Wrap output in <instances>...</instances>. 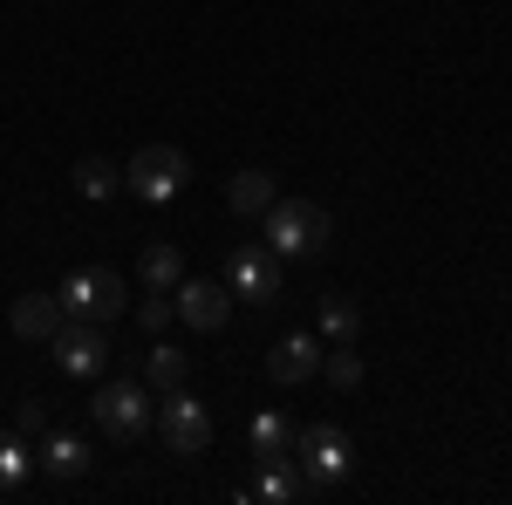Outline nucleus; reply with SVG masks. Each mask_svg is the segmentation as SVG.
Segmentation results:
<instances>
[{
    "label": "nucleus",
    "instance_id": "nucleus-20",
    "mask_svg": "<svg viewBox=\"0 0 512 505\" xmlns=\"http://www.w3.org/2000/svg\"><path fill=\"white\" fill-rule=\"evenodd\" d=\"M144 383H158V389H178L185 383V349H171V342H151V349H144Z\"/></svg>",
    "mask_w": 512,
    "mask_h": 505
},
{
    "label": "nucleus",
    "instance_id": "nucleus-9",
    "mask_svg": "<svg viewBox=\"0 0 512 505\" xmlns=\"http://www.w3.org/2000/svg\"><path fill=\"white\" fill-rule=\"evenodd\" d=\"M171 308H178L185 328L219 335V328H226V314H233V287H226V280H178V287H171Z\"/></svg>",
    "mask_w": 512,
    "mask_h": 505
},
{
    "label": "nucleus",
    "instance_id": "nucleus-19",
    "mask_svg": "<svg viewBox=\"0 0 512 505\" xmlns=\"http://www.w3.org/2000/svg\"><path fill=\"white\" fill-rule=\"evenodd\" d=\"M28 471H35V451H28V437L0 430V492H21V485H28Z\"/></svg>",
    "mask_w": 512,
    "mask_h": 505
},
{
    "label": "nucleus",
    "instance_id": "nucleus-6",
    "mask_svg": "<svg viewBox=\"0 0 512 505\" xmlns=\"http://www.w3.org/2000/svg\"><path fill=\"white\" fill-rule=\"evenodd\" d=\"M55 294H62V314H76V321H103L110 328L123 314V280L110 267H76Z\"/></svg>",
    "mask_w": 512,
    "mask_h": 505
},
{
    "label": "nucleus",
    "instance_id": "nucleus-5",
    "mask_svg": "<svg viewBox=\"0 0 512 505\" xmlns=\"http://www.w3.org/2000/svg\"><path fill=\"white\" fill-rule=\"evenodd\" d=\"M123 185L144 198V205H171V198L192 185V157L178 151V144H144V151L130 157V171H123Z\"/></svg>",
    "mask_w": 512,
    "mask_h": 505
},
{
    "label": "nucleus",
    "instance_id": "nucleus-7",
    "mask_svg": "<svg viewBox=\"0 0 512 505\" xmlns=\"http://www.w3.org/2000/svg\"><path fill=\"white\" fill-rule=\"evenodd\" d=\"M226 287L246 308H274L280 301V253L274 246H233L226 253Z\"/></svg>",
    "mask_w": 512,
    "mask_h": 505
},
{
    "label": "nucleus",
    "instance_id": "nucleus-10",
    "mask_svg": "<svg viewBox=\"0 0 512 505\" xmlns=\"http://www.w3.org/2000/svg\"><path fill=\"white\" fill-rule=\"evenodd\" d=\"M321 355H328V349H321L315 335H280L274 349H267V376H274L280 389L315 383V376H321Z\"/></svg>",
    "mask_w": 512,
    "mask_h": 505
},
{
    "label": "nucleus",
    "instance_id": "nucleus-17",
    "mask_svg": "<svg viewBox=\"0 0 512 505\" xmlns=\"http://www.w3.org/2000/svg\"><path fill=\"white\" fill-rule=\"evenodd\" d=\"M246 437H253V458H294V424L280 410H260Z\"/></svg>",
    "mask_w": 512,
    "mask_h": 505
},
{
    "label": "nucleus",
    "instance_id": "nucleus-15",
    "mask_svg": "<svg viewBox=\"0 0 512 505\" xmlns=\"http://www.w3.org/2000/svg\"><path fill=\"white\" fill-rule=\"evenodd\" d=\"M315 328H321V342H355L362 335V308H355L349 294H321Z\"/></svg>",
    "mask_w": 512,
    "mask_h": 505
},
{
    "label": "nucleus",
    "instance_id": "nucleus-21",
    "mask_svg": "<svg viewBox=\"0 0 512 505\" xmlns=\"http://www.w3.org/2000/svg\"><path fill=\"white\" fill-rule=\"evenodd\" d=\"M321 369H328V383H335V389H362V355H355V342H328Z\"/></svg>",
    "mask_w": 512,
    "mask_h": 505
},
{
    "label": "nucleus",
    "instance_id": "nucleus-18",
    "mask_svg": "<svg viewBox=\"0 0 512 505\" xmlns=\"http://www.w3.org/2000/svg\"><path fill=\"white\" fill-rule=\"evenodd\" d=\"M76 192L103 205V198H117V192H123V171L110 164V157H82V164H76Z\"/></svg>",
    "mask_w": 512,
    "mask_h": 505
},
{
    "label": "nucleus",
    "instance_id": "nucleus-23",
    "mask_svg": "<svg viewBox=\"0 0 512 505\" xmlns=\"http://www.w3.org/2000/svg\"><path fill=\"white\" fill-rule=\"evenodd\" d=\"M41 430H48V410H41L35 396H28V403L14 410V437H41Z\"/></svg>",
    "mask_w": 512,
    "mask_h": 505
},
{
    "label": "nucleus",
    "instance_id": "nucleus-8",
    "mask_svg": "<svg viewBox=\"0 0 512 505\" xmlns=\"http://www.w3.org/2000/svg\"><path fill=\"white\" fill-rule=\"evenodd\" d=\"M48 349H55V369H69L82 383H96V376L110 369V335H103V321H76V314H69Z\"/></svg>",
    "mask_w": 512,
    "mask_h": 505
},
{
    "label": "nucleus",
    "instance_id": "nucleus-14",
    "mask_svg": "<svg viewBox=\"0 0 512 505\" xmlns=\"http://www.w3.org/2000/svg\"><path fill=\"white\" fill-rule=\"evenodd\" d=\"M137 280H144V287H158V294H171V287L185 280V253H178V246H164V239H151V246L137 253Z\"/></svg>",
    "mask_w": 512,
    "mask_h": 505
},
{
    "label": "nucleus",
    "instance_id": "nucleus-11",
    "mask_svg": "<svg viewBox=\"0 0 512 505\" xmlns=\"http://www.w3.org/2000/svg\"><path fill=\"white\" fill-rule=\"evenodd\" d=\"M62 321H69V314H62V294H21L14 314H7V328H14L21 342H55Z\"/></svg>",
    "mask_w": 512,
    "mask_h": 505
},
{
    "label": "nucleus",
    "instance_id": "nucleus-16",
    "mask_svg": "<svg viewBox=\"0 0 512 505\" xmlns=\"http://www.w3.org/2000/svg\"><path fill=\"white\" fill-rule=\"evenodd\" d=\"M226 198H233L239 219H260V212L280 198V192H274V171H239L233 185H226Z\"/></svg>",
    "mask_w": 512,
    "mask_h": 505
},
{
    "label": "nucleus",
    "instance_id": "nucleus-22",
    "mask_svg": "<svg viewBox=\"0 0 512 505\" xmlns=\"http://www.w3.org/2000/svg\"><path fill=\"white\" fill-rule=\"evenodd\" d=\"M137 321H144L151 335H164V328L178 321V308H171V294H158V287H144V301H137Z\"/></svg>",
    "mask_w": 512,
    "mask_h": 505
},
{
    "label": "nucleus",
    "instance_id": "nucleus-13",
    "mask_svg": "<svg viewBox=\"0 0 512 505\" xmlns=\"http://www.w3.org/2000/svg\"><path fill=\"white\" fill-rule=\"evenodd\" d=\"M239 499H267V505L308 499V485H301V465H294V458H260V478H253Z\"/></svg>",
    "mask_w": 512,
    "mask_h": 505
},
{
    "label": "nucleus",
    "instance_id": "nucleus-1",
    "mask_svg": "<svg viewBox=\"0 0 512 505\" xmlns=\"http://www.w3.org/2000/svg\"><path fill=\"white\" fill-rule=\"evenodd\" d=\"M294 465H301V485H308V499L335 492V485H342V478L355 471V444H349V430H335V424H308V430H294Z\"/></svg>",
    "mask_w": 512,
    "mask_h": 505
},
{
    "label": "nucleus",
    "instance_id": "nucleus-4",
    "mask_svg": "<svg viewBox=\"0 0 512 505\" xmlns=\"http://www.w3.org/2000/svg\"><path fill=\"white\" fill-rule=\"evenodd\" d=\"M151 430L164 437V451H178V458H205V451H212V410H205V403H198L185 383L164 389V403H158V417H151Z\"/></svg>",
    "mask_w": 512,
    "mask_h": 505
},
{
    "label": "nucleus",
    "instance_id": "nucleus-12",
    "mask_svg": "<svg viewBox=\"0 0 512 505\" xmlns=\"http://www.w3.org/2000/svg\"><path fill=\"white\" fill-rule=\"evenodd\" d=\"M35 471H48V478H82V471H89V444L69 437V430H41L35 437Z\"/></svg>",
    "mask_w": 512,
    "mask_h": 505
},
{
    "label": "nucleus",
    "instance_id": "nucleus-2",
    "mask_svg": "<svg viewBox=\"0 0 512 505\" xmlns=\"http://www.w3.org/2000/svg\"><path fill=\"white\" fill-rule=\"evenodd\" d=\"M260 219H267V246H274L280 260H315L321 246H328V233H335L315 198H274Z\"/></svg>",
    "mask_w": 512,
    "mask_h": 505
},
{
    "label": "nucleus",
    "instance_id": "nucleus-3",
    "mask_svg": "<svg viewBox=\"0 0 512 505\" xmlns=\"http://www.w3.org/2000/svg\"><path fill=\"white\" fill-rule=\"evenodd\" d=\"M89 417H96V430H103V437L130 444V437H144V430H151L158 403H151V389L137 383V376H110V383L89 396Z\"/></svg>",
    "mask_w": 512,
    "mask_h": 505
}]
</instances>
